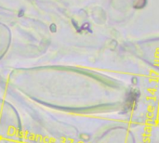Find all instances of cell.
<instances>
[{
    "instance_id": "6da1fadb",
    "label": "cell",
    "mask_w": 159,
    "mask_h": 143,
    "mask_svg": "<svg viewBox=\"0 0 159 143\" xmlns=\"http://www.w3.org/2000/svg\"><path fill=\"white\" fill-rule=\"evenodd\" d=\"M139 99V92L137 90H131L128 93L126 101H125V108L129 111L131 110L137 103Z\"/></svg>"
},
{
    "instance_id": "7a4b0ae2",
    "label": "cell",
    "mask_w": 159,
    "mask_h": 143,
    "mask_svg": "<svg viewBox=\"0 0 159 143\" xmlns=\"http://www.w3.org/2000/svg\"><path fill=\"white\" fill-rule=\"evenodd\" d=\"M146 3H147V0H134L133 7L136 9H141L146 6Z\"/></svg>"
}]
</instances>
